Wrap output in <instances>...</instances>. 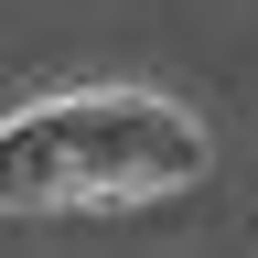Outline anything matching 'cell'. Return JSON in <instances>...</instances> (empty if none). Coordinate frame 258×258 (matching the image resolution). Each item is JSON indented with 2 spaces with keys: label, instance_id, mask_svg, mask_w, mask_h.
<instances>
[{
  "label": "cell",
  "instance_id": "obj_1",
  "mask_svg": "<svg viewBox=\"0 0 258 258\" xmlns=\"http://www.w3.org/2000/svg\"><path fill=\"white\" fill-rule=\"evenodd\" d=\"M205 129L172 97H54L0 129V205H118L183 194L205 172Z\"/></svg>",
  "mask_w": 258,
  "mask_h": 258
}]
</instances>
